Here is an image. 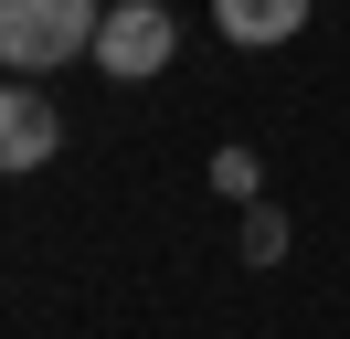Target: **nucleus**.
<instances>
[{
	"instance_id": "nucleus-1",
	"label": "nucleus",
	"mask_w": 350,
	"mask_h": 339,
	"mask_svg": "<svg viewBox=\"0 0 350 339\" xmlns=\"http://www.w3.org/2000/svg\"><path fill=\"white\" fill-rule=\"evenodd\" d=\"M107 0H0V64L11 74H53V64L96 53Z\"/></svg>"
},
{
	"instance_id": "nucleus-2",
	"label": "nucleus",
	"mask_w": 350,
	"mask_h": 339,
	"mask_svg": "<svg viewBox=\"0 0 350 339\" xmlns=\"http://www.w3.org/2000/svg\"><path fill=\"white\" fill-rule=\"evenodd\" d=\"M170 53H180V21L159 11V0H107L96 64H107L117 85H149V74H170Z\"/></svg>"
},
{
	"instance_id": "nucleus-3",
	"label": "nucleus",
	"mask_w": 350,
	"mask_h": 339,
	"mask_svg": "<svg viewBox=\"0 0 350 339\" xmlns=\"http://www.w3.org/2000/svg\"><path fill=\"white\" fill-rule=\"evenodd\" d=\"M53 148H64V117H53V96L11 85V96H0V170L22 180V170H43Z\"/></svg>"
},
{
	"instance_id": "nucleus-4",
	"label": "nucleus",
	"mask_w": 350,
	"mask_h": 339,
	"mask_svg": "<svg viewBox=\"0 0 350 339\" xmlns=\"http://www.w3.org/2000/svg\"><path fill=\"white\" fill-rule=\"evenodd\" d=\"M213 32L244 42V53H265V42H297L308 32V0H213Z\"/></svg>"
},
{
	"instance_id": "nucleus-5",
	"label": "nucleus",
	"mask_w": 350,
	"mask_h": 339,
	"mask_svg": "<svg viewBox=\"0 0 350 339\" xmlns=\"http://www.w3.org/2000/svg\"><path fill=\"white\" fill-rule=\"evenodd\" d=\"M276 254H286V212H244V265H276Z\"/></svg>"
},
{
	"instance_id": "nucleus-6",
	"label": "nucleus",
	"mask_w": 350,
	"mask_h": 339,
	"mask_svg": "<svg viewBox=\"0 0 350 339\" xmlns=\"http://www.w3.org/2000/svg\"><path fill=\"white\" fill-rule=\"evenodd\" d=\"M255 180H265L255 148H223V159H213V191H223V202H255Z\"/></svg>"
}]
</instances>
